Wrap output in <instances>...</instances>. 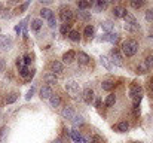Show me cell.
Segmentation results:
<instances>
[{
    "instance_id": "cell-15",
    "label": "cell",
    "mask_w": 153,
    "mask_h": 143,
    "mask_svg": "<svg viewBox=\"0 0 153 143\" xmlns=\"http://www.w3.org/2000/svg\"><path fill=\"white\" fill-rule=\"evenodd\" d=\"M43 79H45V82L49 84V85H55V84L58 82V78H56L55 73H46V75L43 76Z\"/></svg>"
},
{
    "instance_id": "cell-39",
    "label": "cell",
    "mask_w": 153,
    "mask_h": 143,
    "mask_svg": "<svg viewBox=\"0 0 153 143\" xmlns=\"http://www.w3.org/2000/svg\"><path fill=\"white\" fill-rule=\"evenodd\" d=\"M123 19H125V24H135V22H137L135 18H134L131 13H126V16H125Z\"/></svg>"
},
{
    "instance_id": "cell-2",
    "label": "cell",
    "mask_w": 153,
    "mask_h": 143,
    "mask_svg": "<svg viewBox=\"0 0 153 143\" xmlns=\"http://www.w3.org/2000/svg\"><path fill=\"white\" fill-rule=\"evenodd\" d=\"M129 95H131L134 104H140V101H141V98H143V88H141L140 85H135V84L131 85V88H129Z\"/></svg>"
},
{
    "instance_id": "cell-6",
    "label": "cell",
    "mask_w": 153,
    "mask_h": 143,
    "mask_svg": "<svg viewBox=\"0 0 153 143\" xmlns=\"http://www.w3.org/2000/svg\"><path fill=\"white\" fill-rule=\"evenodd\" d=\"M113 64H116V66H122V54L119 52V49L117 48H113L111 51H110V58H108Z\"/></svg>"
},
{
    "instance_id": "cell-43",
    "label": "cell",
    "mask_w": 153,
    "mask_h": 143,
    "mask_svg": "<svg viewBox=\"0 0 153 143\" xmlns=\"http://www.w3.org/2000/svg\"><path fill=\"white\" fill-rule=\"evenodd\" d=\"M55 24H56V19H55V16H52L48 19V25H49V28H55Z\"/></svg>"
},
{
    "instance_id": "cell-34",
    "label": "cell",
    "mask_w": 153,
    "mask_h": 143,
    "mask_svg": "<svg viewBox=\"0 0 153 143\" xmlns=\"http://www.w3.org/2000/svg\"><path fill=\"white\" fill-rule=\"evenodd\" d=\"M108 4V1H104V0H98V1H95V6H97V12H101L102 9L105 7Z\"/></svg>"
},
{
    "instance_id": "cell-36",
    "label": "cell",
    "mask_w": 153,
    "mask_h": 143,
    "mask_svg": "<svg viewBox=\"0 0 153 143\" xmlns=\"http://www.w3.org/2000/svg\"><path fill=\"white\" fill-rule=\"evenodd\" d=\"M144 66L147 67V70H150V69H153V55H149V57H146Z\"/></svg>"
},
{
    "instance_id": "cell-50",
    "label": "cell",
    "mask_w": 153,
    "mask_h": 143,
    "mask_svg": "<svg viewBox=\"0 0 153 143\" xmlns=\"http://www.w3.org/2000/svg\"><path fill=\"white\" fill-rule=\"evenodd\" d=\"M3 9H4V7H3V4H1V3H0V12H1V10H3Z\"/></svg>"
},
{
    "instance_id": "cell-16",
    "label": "cell",
    "mask_w": 153,
    "mask_h": 143,
    "mask_svg": "<svg viewBox=\"0 0 153 143\" xmlns=\"http://www.w3.org/2000/svg\"><path fill=\"white\" fill-rule=\"evenodd\" d=\"M77 16H79V19H82V21H85V22L91 21V18H92L91 12H88V10H79V12H77Z\"/></svg>"
},
{
    "instance_id": "cell-20",
    "label": "cell",
    "mask_w": 153,
    "mask_h": 143,
    "mask_svg": "<svg viewBox=\"0 0 153 143\" xmlns=\"http://www.w3.org/2000/svg\"><path fill=\"white\" fill-rule=\"evenodd\" d=\"M40 16H42V19H49V18L53 16V12H52L49 7H43L40 10Z\"/></svg>"
},
{
    "instance_id": "cell-24",
    "label": "cell",
    "mask_w": 153,
    "mask_h": 143,
    "mask_svg": "<svg viewBox=\"0 0 153 143\" xmlns=\"http://www.w3.org/2000/svg\"><path fill=\"white\" fill-rule=\"evenodd\" d=\"M107 42H110V43H117L119 42V34L117 33H107Z\"/></svg>"
},
{
    "instance_id": "cell-9",
    "label": "cell",
    "mask_w": 153,
    "mask_h": 143,
    "mask_svg": "<svg viewBox=\"0 0 153 143\" xmlns=\"http://www.w3.org/2000/svg\"><path fill=\"white\" fill-rule=\"evenodd\" d=\"M76 58H77V61H79V64H82V66H88L89 64V61H91V58H89V55L86 54V52H79V54H76Z\"/></svg>"
},
{
    "instance_id": "cell-5",
    "label": "cell",
    "mask_w": 153,
    "mask_h": 143,
    "mask_svg": "<svg viewBox=\"0 0 153 143\" xmlns=\"http://www.w3.org/2000/svg\"><path fill=\"white\" fill-rule=\"evenodd\" d=\"M10 48H12V37L0 34V51L4 52V51H9Z\"/></svg>"
},
{
    "instance_id": "cell-53",
    "label": "cell",
    "mask_w": 153,
    "mask_h": 143,
    "mask_svg": "<svg viewBox=\"0 0 153 143\" xmlns=\"http://www.w3.org/2000/svg\"><path fill=\"white\" fill-rule=\"evenodd\" d=\"M0 34H1V28H0Z\"/></svg>"
},
{
    "instance_id": "cell-49",
    "label": "cell",
    "mask_w": 153,
    "mask_h": 143,
    "mask_svg": "<svg viewBox=\"0 0 153 143\" xmlns=\"http://www.w3.org/2000/svg\"><path fill=\"white\" fill-rule=\"evenodd\" d=\"M53 143H64V142H62V140H59V139H56V140H55Z\"/></svg>"
},
{
    "instance_id": "cell-13",
    "label": "cell",
    "mask_w": 153,
    "mask_h": 143,
    "mask_svg": "<svg viewBox=\"0 0 153 143\" xmlns=\"http://www.w3.org/2000/svg\"><path fill=\"white\" fill-rule=\"evenodd\" d=\"M74 60H76V52H74V51H67V52L62 55V61L67 63V64H71Z\"/></svg>"
},
{
    "instance_id": "cell-25",
    "label": "cell",
    "mask_w": 153,
    "mask_h": 143,
    "mask_svg": "<svg viewBox=\"0 0 153 143\" xmlns=\"http://www.w3.org/2000/svg\"><path fill=\"white\" fill-rule=\"evenodd\" d=\"M101 88L104 90V91H111L113 88H114V82H111V81H104L101 84Z\"/></svg>"
},
{
    "instance_id": "cell-28",
    "label": "cell",
    "mask_w": 153,
    "mask_h": 143,
    "mask_svg": "<svg viewBox=\"0 0 153 143\" xmlns=\"http://www.w3.org/2000/svg\"><path fill=\"white\" fill-rule=\"evenodd\" d=\"M7 131H9V128H7L6 125L0 128V143H4V140H6V136H7Z\"/></svg>"
},
{
    "instance_id": "cell-46",
    "label": "cell",
    "mask_w": 153,
    "mask_h": 143,
    "mask_svg": "<svg viewBox=\"0 0 153 143\" xmlns=\"http://www.w3.org/2000/svg\"><path fill=\"white\" fill-rule=\"evenodd\" d=\"M4 69H6V63H4V60H3V58H0V73H3V72H4Z\"/></svg>"
},
{
    "instance_id": "cell-26",
    "label": "cell",
    "mask_w": 153,
    "mask_h": 143,
    "mask_svg": "<svg viewBox=\"0 0 153 143\" xmlns=\"http://www.w3.org/2000/svg\"><path fill=\"white\" fill-rule=\"evenodd\" d=\"M42 24H43V21H42V19H31V30L39 31V30H40V27H42Z\"/></svg>"
},
{
    "instance_id": "cell-10",
    "label": "cell",
    "mask_w": 153,
    "mask_h": 143,
    "mask_svg": "<svg viewBox=\"0 0 153 143\" xmlns=\"http://www.w3.org/2000/svg\"><path fill=\"white\" fill-rule=\"evenodd\" d=\"M126 13H128L126 9L122 7V6H114V7H113V15H114V18H125Z\"/></svg>"
},
{
    "instance_id": "cell-4",
    "label": "cell",
    "mask_w": 153,
    "mask_h": 143,
    "mask_svg": "<svg viewBox=\"0 0 153 143\" xmlns=\"http://www.w3.org/2000/svg\"><path fill=\"white\" fill-rule=\"evenodd\" d=\"M65 91L71 97H76V95L79 94V91H80V87H79V84L74 79H68L65 82Z\"/></svg>"
},
{
    "instance_id": "cell-27",
    "label": "cell",
    "mask_w": 153,
    "mask_h": 143,
    "mask_svg": "<svg viewBox=\"0 0 153 143\" xmlns=\"http://www.w3.org/2000/svg\"><path fill=\"white\" fill-rule=\"evenodd\" d=\"M123 27H125V30H126V31H131V33H134V31H138V30H140V25H138L137 22H135V24H125Z\"/></svg>"
},
{
    "instance_id": "cell-19",
    "label": "cell",
    "mask_w": 153,
    "mask_h": 143,
    "mask_svg": "<svg viewBox=\"0 0 153 143\" xmlns=\"http://www.w3.org/2000/svg\"><path fill=\"white\" fill-rule=\"evenodd\" d=\"M67 36H68V39H70L71 42H79V40H80V34H79L77 30H70Z\"/></svg>"
},
{
    "instance_id": "cell-23",
    "label": "cell",
    "mask_w": 153,
    "mask_h": 143,
    "mask_svg": "<svg viewBox=\"0 0 153 143\" xmlns=\"http://www.w3.org/2000/svg\"><path fill=\"white\" fill-rule=\"evenodd\" d=\"M114 103H116V95L113 94V93H110V94L107 95V98H105L104 104H105L107 107H110V106H113Z\"/></svg>"
},
{
    "instance_id": "cell-7",
    "label": "cell",
    "mask_w": 153,
    "mask_h": 143,
    "mask_svg": "<svg viewBox=\"0 0 153 143\" xmlns=\"http://www.w3.org/2000/svg\"><path fill=\"white\" fill-rule=\"evenodd\" d=\"M61 116H62L64 119H70V121H71V119L76 116V113H74L73 107L65 106V107H62V109H61Z\"/></svg>"
},
{
    "instance_id": "cell-11",
    "label": "cell",
    "mask_w": 153,
    "mask_h": 143,
    "mask_svg": "<svg viewBox=\"0 0 153 143\" xmlns=\"http://www.w3.org/2000/svg\"><path fill=\"white\" fill-rule=\"evenodd\" d=\"M51 70L52 73H62L64 72V64L61 63V61H52L51 63Z\"/></svg>"
},
{
    "instance_id": "cell-30",
    "label": "cell",
    "mask_w": 153,
    "mask_h": 143,
    "mask_svg": "<svg viewBox=\"0 0 153 143\" xmlns=\"http://www.w3.org/2000/svg\"><path fill=\"white\" fill-rule=\"evenodd\" d=\"M91 6H92V3H89V1H77L79 10H86V9L91 7Z\"/></svg>"
},
{
    "instance_id": "cell-52",
    "label": "cell",
    "mask_w": 153,
    "mask_h": 143,
    "mask_svg": "<svg viewBox=\"0 0 153 143\" xmlns=\"http://www.w3.org/2000/svg\"><path fill=\"white\" fill-rule=\"evenodd\" d=\"M152 93H153V84H152Z\"/></svg>"
},
{
    "instance_id": "cell-12",
    "label": "cell",
    "mask_w": 153,
    "mask_h": 143,
    "mask_svg": "<svg viewBox=\"0 0 153 143\" xmlns=\"http://www.w3.org/2000/svg\"><path fill=\"white\" fill-rule=\"evenodd\" d=\"M52 88L49 85H45V87H42V90H40V97L43 98V100H49L52 97Z\"/></svg>"
},
{
    "instance_id": "cell-17",
    "label": "cell",
    "mask_w": 153,
    "mask_h": 143,
    "mask_svg": "<svg viewBox=\"0 0 153 143\" xmlns=\"http://www.w3.org/2000/svg\"><path fill=\"white\" fill-rule=\"evenodd\" d=\"M100 61H101V64L104 66V69H105V70H108V72H110V70H113V64L110 63V60H108L105 55H101V57H100Z\"/></svg>"
},
{
    "instance_id": "cell-51",
    "label": "cell",
    "mask_w": 153,
    "mask_h": 143,
    "mask_svg": "<svg viewBox=\"0 0 153 143\" xmlns=\"http://www.w3.org/2000/svg\"><path fill=\"white\" fill-rule=\"evenodd\" d=\"M132 143H141V142H132Z\"/></svg>"
},
{
    "instance_id": "cell-14",
    "label": "cell",
    "mask_w": 153,
    "mask_h": 143,
    "mask_svg": "<svg viewBox=\"0 0 153 143\" xmlns=\"http://www.w3.org/2000/svg\"><path fill=\"white\" fill-rule=\"evenodd\" d=\"M70 136H71V139L74 140V143H86L85 140V137L79 133V131H74V130H71L70 131Z\"/></svg>"
},
{
    "instance_id": "cell-42",
    "label": "cell",
    "mask_w": 153,
    "mask_h": 143,
    "mask_svg": "<svg viewBox=\"0 0 153 143\" xmlns=\"http://www.w3.org/2000/svg\"><path fill=\"white\" fill-rule=\"evenodd\" d=\"M22 61H24V66H27V67H28V64L31 63V55L25 54V55L22 57Z\"/></svg>"
},
{
    "instance_id": "cell-47",
    "label": "cell",
    "mask_w": 153,
    "mask_h": 143,
    "mask_svg": "<svg viewBox=\"0 0 153 143\" xmlns=\"http://www.w3.org/2000/svg\"><path fill=\"white\" fill-rule=\"evenodd\" d=\"M34 73H36V70H34V69H33V70H30V73H28V76H27V79H25V81H30V79H33Z\"/></svg>"
},
{
    "instance_id": "cell-8",
    "label": "cell",
    "mask_w": 153,
    "mask_h": 143,
    "mask_svg": "<svg viewBox=\"0 0 153 143\" xmlns=\"http://www.w3.org/2000/svg\"><path fill=\"white\" fill-rule=\"evenodd\" d=\"M82 97H83V101H85L86 104H91V103L94 101L95 94H94V91H92L91 88H85L83 93H82Z\"/></svg>"
},
{
    "instance_id": "cell-38",
    "label": "cell",
    "mask_w": 153,
    "mask_h": 143,
    "mask_svg": "<svg viewBox=\"0 0 153 143\" xmlns=\"http://www.w3.org/2000/svg\"><path fill=\"white\" fill-rule=\"evenodd\" d=\"M0 16H1L3 19H9V18L12 16V13H10V10H9V9H3V10L0 12Z\"/></svg>"
},
{
    "instance_id": "cell-1",
    "label": "cell",
    "mask_w": 153,
    "mask_h": 143,
    "mask_svg": "<svg viewBox=\"0 0 153 143\" xmlns=\"http://www.w3.org/2000/svg\"><path fill=\"white\" fill-rule=\"evenodd\" d=\"M137 51H138V42L134 39H126L122 43V52L125 57H132L137 54Z\"/></svg>"
},
{
    "instance_id": "cell-18",
    "label": "cell",
    "mask_w": 153,
    "mask_h": 143,
    "mask_svg": "<svg viewBox=\"0 0 153 143\" xmlns=\"http://www.w3.org/2000/svg\"><path fill=\"white\" fill-rule=\"evenodd\" d=\"M101 28L105 33H111L113 28H114V24L111 21H104V22H101Z\"/></svg>"
},
{
    "instance_id": "cell-22",
    "label": "cell",
    "mask_w": 153,
    "mask_h": 143,
    "mask_svg": "<svg viewBox=\"0 0 153 143\" xmlns=\"http://www.w3.org/2000/svg\"><path fill=\"white\" fill-rule=\"evenodd\" d=\"M49 103H51L52 107H59V104H61V98H59V95L52 94V97L49 98Z\"/></svg>"
},
{
    "instance_id": "cell-31",
    "label": "cell",
    "mask_w": 153,
    "mask_h": 143,
    "mask_svg": "<svg viewBox=\"0 0 153 143\" xmlns=\"http://www.w3.org/2000/svg\"><path fill=\"white\" fill-rule=\"evenodd\" d=\"M83 34L86 36V37H92L94 36V27L89 24V25H86L85 27V30H83Z\"/></svg>"
},
{
    "instance_id": "cell-48",
    "label": "cell",
    "mask_w": 153,
    "mask_h": 143,
    "mask_svg": "<svg viewBox=\"0 0 153 143\" xmlns=\"http://www.w3.org/2000/svg\"><path fill=\"white\" fill-rule=\"evenodd\" d=\"M140 113V104H134V115Z\"/></svg>"
},
{
    "instance_id": "cell-40",
    "label": "cell",
    "mask_w": 153,
    "mask_h": 143,
    "mask_svg": "<svg viewBox=\"0 0 153 143\" xmlns=\"http://www.w3.org/2000/svg\"><path fill=\"white\" fill-rule=\"evenodd\" d=\"M144 16H146V21L153 22V9H147L146 13H144Z\"/></svg>"
},
{
    "instance_id": "cell-3",
    "label": "cell",
    "mask_w": 153,
    "mask_h": 143,
    "mask_svg": "<svg viewBox=\"0 0 153 143\" xmlns=\"http://www.w3.org/2000/svg\"><path fill=\"white\" fill-rule=\"evenodd\" d=\"M59 18H61L62 24H71V22L74 21V13H73L71 9H68V7H67V9L62 7L61 12H59Z\"/></svg>"
},
{
    "instance_id": "cell-37",
    "label": "cell",
    "mask_w": 153,
    "mask_h": 143,
    "mask_svg": "<svg viewBox=\"0 0 153 143\" xmlns=\"http://www.w3.org/2000/svg\"><path fill=\"white\" fill-rule=\"evenodd\" d=\"M70 27H71V24H62V25L59 27V31H61V34H68V31L71 30Z\"/></svg>"
},
{
    "instance_id": "cell-33",
    "label": "cell",
    "mask_w": 153,
    "mask_h": 143,
    "mask_svg": "<svg viewBox=\"0 0 153 143\" xmlns=\"http://www.w3.org/2000/svg\"><path fill=\"white\" fill-rule=\"evenodd\" d=\"M16 98H18V94H16V93H10V94L6 97V103H7V104H12V103L16 101Z\"/></svg>"
},
{
    "instance_id": "cell-35",
    "label": "cell",
    "mask_w": 153,
    "mask_h": 143,
    "mask_svg": "<svg viewBox=\"0 0 153 143\" xmlns=\"http://www.w3.org/2000/svg\"><path fill=\"white\" fill-rule=\"evenodd\" d=\"M129 4H131L134 9H140V7L144 4V0H132V1H129Z\"/></svg>"
},
{
    "instance_id": "cell-41",
    "label": "cell",
    "mask_w": 153,
    "mask_h": 143,
    "mask_svg": "<svg viewBox=\"0 0 153 143\" xmlns=\"http://www.w3.org/2000/svg\"><path fill=\"white\" fill-rule=\"evenodd\" d=\"M149 70H147V67L144 66V64H140L138 67H137V73H140V75H144V73H147Z\"/></svg>"
},
{
    "instance_id": "cell-32",
    "label": "cell",
    "mask_w": 153,
    "mask_h": 143,
    "mask_svg": "<svg viewBox=\"0 0 153 143\" xmlns=\"http://www.w3.org/2000/svg\"><path fill=\"white\" fill-rule=\"evenodd\" d=\"M18 70H19V76L24 78V79H27V76H28V73H30V69H28L27 66H22V67L18 69Z\"/></svg>"
},
{
    "instance_id": "cell-44",
    "label": "cell",
    "mask_w": 153,
    "mask_h": 143,
    "mask_svg": "<svg viewBox=\"0 0 153 143\" xmlns=\"http://www.w3.org/2000/svg\"><path fill=\"white\" fill-rule=\"evenodd\" d=\"M28 4H30V1H25V3H22V4L19 6V13L25 12V10H27V7H28Z\"/></svg>"
},
{
    "instance_id": "cell-29",
    "label": "cell",
    "mask_w": 153,
    "mask_h": 143,
    "mask_svg": "<svg viewBox=\"0 0 153 143\" xmlns=\"http://www.w3.org/2000/svg\"><path fill=\"white\" fill-rule=\"evenodd\" d=\"M71 122H73V125H74V127H80V125H83V122H85V121H83V118H82V116L76 115V116L71 119Z\"/></svg>"
},
{
    "instance_id": "cell-21",
    "label": "cell",
    "mask_w": 153,
    "mask_h": 143,
    "mask_svg": "<svg viewBox=\"0 0 153 143\" xmlns=\"http://www.w3.org/2000/svg\"><path fill=\"white\" fill-rule=\"evenodd\" d=\"M128 128H129V124H128L126 121H122V122H119V124L116 125V130H117L119 133H126Z\"/></svg>"
},
{
    "instance_id": "cell-45",
    "label": "cell",
    "mask_w": 153,
    "mask_h": 143,
    "mask_svg": "<svg viewBox=\"0 0 153 143\" xmlns=\"http://www.w3.org/2000/svg\"><path fill=\"white\" fill-rule=\"evenodd\" d=\"M33 94H34V87H31V90H28V93L25 95V100H30L33 97Z\"/></svg>"
}]
</instances>
